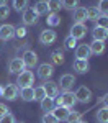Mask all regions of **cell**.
I'll use <instances>...</instances> for the list:
<instances>
[{"label":"cell","instance_id":"74e56055","mask_svg":"<svg viewBox=\"0 0 108 123\" xmlns=\"http://www.w3.org/2000/svg\"><path fill=\"white\" fill-rule=\"evenodd\" d=\"M15 36H18V38H25V36H26V28H25V26H20L18 30H15Z\"/></svg>","mask_w":108,"mask_h":123},{"label":"cell","instance_id":"d4e9b609","mask_svg":"<svg viewBox=\"0 0 108 123\" xmlns=\"http://www.w3.org/2000/svg\"><path fill=\"white\" fill-rule=\"evenodd\" d=\"M95 118H97L98 123H108V108L107 107H103V108H100L95 115Z\"/></svg>","mask_w":108,"mask_h":123},{"label":"cell","instance_id":"83f0119b","mask_svg":"<svg viewBox=\"0 0 108 123\" xmlns=\"http://www.w3.org/2000/svg\"><path fill=\"white\" fill-rule=\"evenodd\" d=\"M80 118H82V115L79 113V112H72V110H70V112H69V117L66 118V122L67 123H79Z\"/></svg>","mask_w":108,"mask_h":123},{"label":"cell","instance_id":"cb8c5ba5","mask_svg":"<svg viewBox=\"0 0 108 123\" xmlns=\"http://www.w3.org/2000/svg\"><path fill=\"white\" fill-rule=\"evenodd\" d=\"M100 10L97 8V7H88L87 8V20H92V21H97L98 18H100Z\"/></svg>","mask_w":108,"mask_h":123},{"label":"cell","instance_id":"ffe728a7","mask_svg":"<svg viewBox=\"0 0 108 123\" xmlns=\"http://www.w3.org/2000/svg\"><path fill=\"white\" fill-rule=\"evenodd\" d=\"M39 104H41V110H44V113H51L54 110V107H56L54 98H51V97H44Z\"/></svg>","mask_w":108,"mask_h":123},{"label":"cell","instance_id":"836d02e7","mask_svg":"<svg viewBox=\"0 0 108 123\" xmlns=\"http://www.w3.org/2000/svg\"><path fill=\"white\" fill-rule=\"evenodd\" d=\"M43 123H59V120L54 117L52 113H44L43 115V120H41Z\"/></svg>","mask_w":108,"mask_h":123},{"label":"cell","instance_id":"ab89813d","mask_svg":"<svg viewBox=\"0 0 108 123\" xmlns=\"http://www.w3.org/2000/svg\"><path fill=\"white\" fill-rule=\"evenodd\" d=\"M102 104H103V107H107L108 108V94L103 95V98H102Z\"/></svg>","mask_w":108,"mask_h":123},{"label":"cell","instance_id":"ac0fdd59","mask_svg":"<svg viewBox=\"0 0 108 123\" xmlns=\"http://www.w3.org/2000/svg\"><path fill=\"white\" fill-rule=\"evenodd\" d=\"M90 48V53L92 54H95V56H100V54H103V51H105V43L103 41H92V44H88Z\"/></svg>","mask_w":108,"mask_h":123},{"label":"cell","instance_id":"7bdbcfd3","mask_svg":"<svg viewBox=\"0 0 108 123\" xmlns=\"http://www.w3.org/2000/svg\"><path fill=\"white\" fill-rule=\"evenodd\" d=\"M79 123H87V122H82V120H80V122H79Z\"/></svg>","mask_w":108,"mask_h":123},{"label":"cell","instance_id":"5b68a950","mask_svg":"<svg viewBox=\"0 0 108 123\" xmlns=\"http://www.w3.org/2000/svg\"><path fill=\"white\" fill-rule=\"evenodd\" d=\"M75 98H77V102H80V104H88L90 98H92L90 89H87L85 85H80L77 90H75Z\"/></svg>","mask_w":108,"mask_h":123},{"label":"cell","instance_id":"d6986e66","mask_svg":"<svg viewBox=\"0 0 108 123\" xmlns=\"http://www.w3.org/2000/svg\"><path fill=\"white\" fill-rule=\"evenodd\" d=\"M74 69L77 71L79 74H85V72H88V69H90L88 61H85V59H75V61H74Z\"/></svg>","mask_w":108,"mask_h":123},{"label":"cell","instance_id":"484cf974","mask_svg":"<svg viewBox=\"0 0 108 123\" xmlns=\"http://www.w3.org/2000/svg\"><path fill=\"white\" fill-rule=\"evenodd\" d=\"M28 3L29 0H13V8L17 12H25L28 8Z\"/></svg>","mask_w":108,"mask_h":123},{"label":"cell","instance_id":"44dd1931","mask_svg":"<svg viewBox=\"0 0 108 123\" xmlns=\"http://www.w3.org/2000/svg\"><path fill=\"white\" fill-rule=\"evenodd\" d=\"M18 95H21V98H23L25 102H31V100H34V89H33V87L20 89V94Z\"/></svg>","mask_w":108,"mask_h":123},{"label":"cell","instance_id":"f1b7e54d","mask_svg":"<svg viewBox=\"0 0 108 123\" xmlns=\"http://www.w3.org/2000/svg\"><path fill=\"white\" fill-rule=\"evenodd\" d=\"M48 25L49 26H57V25H61V18L57 17V13H49L48 15Z\"/></svg>","mask_w":108,"mask_h":123},{"label":"cell","instance_id":"2e32d148","mask_svg":"<svg viewBox=\"0 0 108 123\" xmlns=\"http://www.w3.org/2000/svg\"><path fill=\"white\" fill-rule=\"evenodd\" d=\"M69 112H70L69 108H66V107H62V105H61V107H54V110H52L51 113L54 115L59 122H64V120L69 117Z\"/></svg>","mask_w":108,"mask_h":123},{"label":"cell","instance_id":"60d3db41","mask_svg":"<svg viewBox=\"0 0 108 123\" xmlns=\"http://www.w3.org/2000/svg\"><path fill=\"white\" fill-rule=\"evenodd\" d=\"M7 2H8V0H0V5H5Z\"/></svg>","mask_w":108,"mask_h":123},{"label":"cell","instance_id":"7402d4cb","mask_svg":"<svg viewBox=\"0 0 108 123\" xmlns=\"http://www.w3.org/2000/svg\"><path fill=\"white\" fill-rule=\"evenodd\" d=\"M34 8V12L39 15H46V13H49V8H48V0H39V2H36V5L33 7Z\"/></svg>","mask_w":108,"mask_h":123},{"label":"cell","instance_id":"b9f144b4","mask_svg":"<svg viewBox=\"0 0 108 123\" xmlns=\"http://www.w3.org/2000/svg\"><path fill=\"white\" fill-rule=\"evenodd\" d=\"M2 94H3V87H0V97H2Z\"/></svg>","mask_w":108,"mask_h":123},{"label":"cell","instance_id":"8d00e7d4","mask_svg":"<svg viewBox=\"0 0 108 123\" xmlns=\"http://www.w3.org/2000/svg\"><path fill=\"white\" fill-rule=\"evenodd\" d=\"M0 123H17V122H15V117L8 112V113H5L2 118H0Z\"/></svg>","mask_w":108,"mask_h":123},{"label":"cell","instance_id":"3957f363","mask_svg":"<svg viewBox=\"0 0 108 123\" xmlns=\"http://www.w3.org/2000/svg\"><path fill=\"white\" fill-rule=\"evenodd\" d=\"M61 97V105L66 107V108H74L75 104H77V98H75V94L74 92H64V94L59 95Z\"/></svg>","mask_w":108,"mask_h":123},{"label":"cell","instance_id":"4fadbf2b","mask_svg":"<svg viewBox=\"0 0 108 123\" xmlns=\"http://www.w3.org/2000/svg\"><path fill=\"white\" fill-rule=\"evenodd\" d=\"M90 56H92V53H90L88 44H77V48H75V57L77 59H85V61H88Z\"/></svg>","mask_w":108,"mask_h":123},{"label":"cell","instance_id":"d6a6232c","mask_svg":"<svg viewBox=\"0 0 108 123\" xmlns=\"http://www.w3.org/2000/svg\"><path fill=\"white\" fill-rule=\"evenodd\" d=\"M97 26L108 30V15H100V18L97 20Z\"/></svg>","mask_w":108,"mask_h":123},{"label":"cell","instance_id":"9c48e42d","mask_svg":"<svg viewBox=\"0 0 108 123\" xmlns=\"http://www.w3.org/2000/svg\"><path fill=\"white\" fill-rule=\"evenodd\" d=\"M21 59H23V62H25V67H29V69L38 64V54H36L34 51H29V49L23 53V57H21Z\"/></svg>","mask_w":108,"mask_h":123},{"label":"cell","instance_id":"277c9868","mask_svg":"<svg viewBox=\"0 0 108 123\" xmlns=\"http://www.w3.org/2000/svg\"><path fill=\"white\" fill-rule=\"evenodd\" d=\"M56 39H57V35H56L54 30H51V28L41 31V35H39V43H41V44H46V46H48V44H52Z\"/></svg>","mask_w":108,"mask_h":123},{"label":"cell","instance_id":"4dcf8cb0","mask_svg":"<svg viewBox=\"0 0 108 123\" xmlns=\"http://www.w3.org/2000/svg\"><path fill=\"white\" fill-rule=\"evenodd\" d=\"M64 46L67 48V49H75L77 48V39L72 38V36H67L66 41H64Z\"/></svg>","mask_w":108,"mask_h":123},{"label":"cell","instance_id":"ba28073f","mask_svg":"<svg viewBox=\"0 0 108 123\" xmlns=\"http://www.w3.org/2000/svg\"><path fill=\"white\" fill-rule=\"evenodd\" d=\"M21 18H23V23H25V25H34V23L38 21V13L34 12L33 7H28V8L23 12Z\"/></svg>","mask_w":108,"mask_h":123},{"label":"cell","instance_id":"7c38bea8","mask_svg":"<svg viewBox=\"0 0 108 123\" xmlns=\"http://www.w3.org/2000/svg\"><path fill=\"white\" fill-rule=\"evenodd\" d=\"M15 26H11V25H2L0 26V39L2 41H8L15 36Z\"/></svg>","mask_w":108,"mask_h":123},{"label":"cell","instance_id":"7a4b0ae2","mask_svg":"<svg viewBox=\"0 0 108 123\" xmlns=\"http://www.w3.org/2000/svg\"><path fill=\"white\" fill-rule=\"evenodd\" d=\"M75 84V77L72 76V74H64V76H61L59 79V89H62L64 92H70V89L74 87Z\"/></svg>","mask_w":108,"mask_h":123},{"label":"cell","instance_id":"52a82bcc","mask_svg":"<svg viewBox=\"0 0 108 123\" xmlns=\"http://www.w3.org/2000/svg\"><path fill=\"white\" fill-rule=\"evenodd\" d=\"M52 74H54V69H52L51 64L44 62V64H39L38 66V77L41 80H49Z\"/></svg>","mask_w":108,"mask_h":123},{"label":"cell","instance_id":"8992f818","mask_svg":"<svg viewBox=\"0 0 108 123\" xmlns=\"http://www.w3.org/2000/svg\"><path fill=\"white\" fill-rule=\"evenodd\" d=\"M87 31L88 30L84 23H74L72 28H70V35L69 36H72V38H75V39H82L87 35Z\"/></svg>","mask_w":108,"mask_h":123},{"label":"cell","instance_id":"1f68e13d","mask_svg":"<svg viewBox=\"0 0 108 123\" xmlns=\"http://www.w3.org/2000/svg\"><path fill=\"white\" fill-rule=\"evenodd\" d=\"M51 57H52L54 64H62V62H64V54H62V51H54Z\"/></svg>","mask_w":108,"mask_h":123},{"label":"cell","instance_id":"30bf717a","mask_svg":"<svg viewBox=\"0 0 108 123\" xmlns=\"http://www.w3.org/2000/svg\"><path fill=\"white\" fill-rule=\"evenodd\" d=\"M20 94V90H18V87L17 85H13V84H10L7 85V87H3V94H2V97L5 98V100H15L17 97H18Z\"/></svg>","mask_w":108,"mask_h":123},{"label":"cell","instance_id":"d590c367","mask_svg":"<svg viewBox=\"0 0 108 123\" xmlns=\"http://www.w3.org/2000/svg\"><path fill=\"white\" fill-rule=\"evenodd\" d=\"M8 15H10V8L7 5H0V20L8 18Z\"/></svg>","mask_w":108,"mask_h":123},{"label":"cell","instance_id":"9a60e30c","mask_svg":"<svg viewBox=\"0 0 108 123\" xmlns=\"http://www.w3.org/2000/svg\"><path fill=\"white\" fill-rule=\"evenodd\" d=\"M92 36H93L95 41H103L105 43V39L108 38V30L102 28V26H95L92 30Z\"/></svg>","mask_w":108,"mask_h":123},{"label":"cell","instance_id":"e575fe53","mask_svg":"<svg viewBox=\"0 0 108 123\" xmlns=\"http://www.w3.org/2000/svg\"><path fill=\"white\" fill-rule=\"evenodd\" d=\"M97 8L100 10L102 15H108V0H100V3H98Z\"/></svg>","mask_w":108,"mask_h":123},{"label":"cell","instance_id":"f35d334b","mask_svg":"<svg viewBox=\"0 0 108 123\" xmlns=\"http://www.w3.org/2000/svg\"><path fill=\"white\" fill-rule=\"evenodd\" d=\"M5 113H8V107H7L5 104H2V102H0V118H2Z\"/></svg>","mask_w":108,"mask_h":123},{"label":"cell","instance_id":"5bb4252c","mask_svg":"<svg viewBox=\"0 0 108 123\" xmlns=\"http://www.w3.org/2000/svg\"><path fill=\"white\" fill-rule=\"evenodd\" d=\"M44 87V90H46V97H51V98H54V97H57L59 95V85L56 82H52V80H48L46 84L43 85Z\"/></svg>","mask_w":108,"mask_h":123},{"label":"cell","instance_id":"4316f807","mask_svg":"<svg viewBox=\"0 0 108 123\" xmlns=\"http://www.w3.org/2000/svg\"><path fill=\"white\" fill-rule=\"evenodd\" d=\"M46 97V90H44V87L43 85H38V87H34V100H43Z\"/></svg>","mask_w":108,"mask_h":123},{"label":"cell","instance_id":"e0dca14e","mask_svg":"<svg viewBox=\"0 0 108 123\" xmlns=\"http://www.w3.org/2000/svg\"><path fill=\"white\" fill-rule=\"evenodd\" d=\"M74 21L75 23H84V21H87V8H84V7H77V8L74 10Z\"/></svg>","mask_w":108,"mask_h":123},{"label":"cell","instance_id":"8fae6325","mask_svg":"<svg viewBox=\"0 0 108 123\" xmlns=\"http://www.w3.org/2000/svg\"><path fill=\"white\" fill-rule=\"evenodd\" d=\"M21 71H25V62H23V59H21V57L11 59L10 64H8V72H11V74H20Z\"/></svg>","mask_w":108,"mask_h":123},{"label":"cell","instance_id":"f546056e","mask_svg":"<svg viewBox=\"0 0 108 123\" xmlns=\"http://www.w3.org/2000/svg\"><path fill=\"white\" fill-rule=\"evenodd\" d=\"M62 7L67 10H75L79 7V0H62Z\"/></svg>","mask_w":108,"mask_h":123},{"label":"cell","instance_id":"6da1fadb","mask_svg":"<svg viewBox=\"0 0 108 123\" xmlns=\"http://www.w3.org/2000/svg\"><path fill=\"white\" fill-rule=\"evenodd\" d=\"M34 82V76H33V72L31 71H21L18 74V77H17V87H20V89H25V87H31V84Z\"/></svg>","mask_w":108,"mask_h":123},{"label":"cell","instance_id":"603a6c76","mask_svg":"<svg viewBox=\"0 0 108 123\" xmlns=\"http://www.w3.org/2000/svg\"><path fill=\"white\" fill-rule=\"evenodd\" d=\"M48 8L51 13H57L62 8V0H48Z\"/></svg>","mask_w":108,"mask_h":123}]
</instances>
